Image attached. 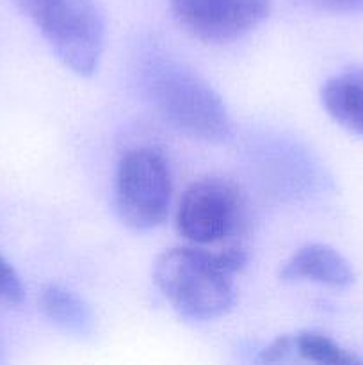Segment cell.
Segmentation results:
<instances>
[{
  "label": "cell",
  "instance_id": "11",
  "mask_svg": "<svg viewBox=\"0 0 363 365\" xmlns=\"http://www.w3.org/2000/svg\"><path fill=\"white\" fill-rule=\"evenodd\" d=\"M25 287L20 274L7 262L4 255H0V305L16 307L23 302Z\"/></svg>",
  "mask_w": 363,
  "mask_h": 365
},
{
  "label": "cell",
  "instance_id": "10",
  "mask_svg": "<svg viewBox=\"0 0 363 365\" xmlns=\"http://www.w3.org/2000/svg\"><path fill=\"white\" fill-rule=\"evenodd\" d=\"M39 310L48 321L66 334L88 337L95 330L93 310L77 292L63 285H46L41 289L38 298Z\"/></svg>",
  "mask_w": 363,
  "mask_h": 365
},
{
  "label": "cell",
  "instance_id": "9",
  "mask_svg": "<svg viewBox=\"0 0 363 365\" xmlns=\"http://www.w3.org/2000/svg\"><path fill=\"white\" fill-rule=\"evenodd\" d=\"M320 100L338 125L363 135V68H351L327 78Z\"/></svg>",
  "mask_w": 363,
  "mask_h": 365
},
{
  "label": "cell",
  "instance_id": "6",
  "mask_svg": "<svg viewBox=\"0 0 363 365\" xmlns=\"http://www.w3.org/2000/svg\"><path fill=\"white\" fill-rule=\"evenodd\" d=\"M187 34L206 45H230L255 31L270 13V0H169Z\"/></svg>",
  "mask_w": 363,
  "mask_h": 365
},
{
  "label": "cell",
  "instance_id": "8",
  "mask_svg": "<svg viewBox=\"0 0 363 365\" xmlns=\"http://www.w3.org/2000/svg\"><path fill=\"white\" fill-rule=\"evenodd\" d=\"M313 362L327 365H352L362 364L363 360L342 348L337 341L320 331H298L292 335L278 337L269 348H265L260 355V362Z\"/></svg>",
  "mask_w": 363,
  "mask_h": 365
},
{
  "label": "cell",
  "instance_id": "4",
  "mask_svg": "<svg viewBox=\"0 0 363 365\" xmlns=\"http://www.w3.org/2000/svg\"><path fill=\"white\" fill-rule=\"evenodd\" d=\"M173 180L166 157L155 148L128 150L117 164L116 207L134 230L160 227L169 214Z\"/></svg>",
  "mask_w": 363,
  "mask_h": 365
},
{
  "label": "cell",
  "instance_id": "2",
  "mask_svg": "<svg viewBox=\"0 0 363 365\" xmlns=\"http://www.w3.org/2000/svg\"><path fill=\"white\" fill-rule=\"evenodd\" d=\"M38 27L60 63L91 77L105 46V21L96 0H11Z\"/></svg>",
  "mask_w": 363,
  "mask_h": 365
},
{
  "label": "cell",
  "instance_id": "3",
  "mask_svg": "<svg viewBox=\"0 0 363 365\" xmlns=\"http://www.w3.org/2000/svg\"><path fill=\"white\" fill-rule=\"evenodd\" d=\"M152 93L164 120L182 134L206 143H223L231 135V118L221 96L189 68H159Z\"/></svg>",
  "mask_w": 363,
  "mask_h": 365
},
{
  "label": "cell",
  "instance_id": "7",
  "mask_svg": "<svg viewBox=\"0 0 363 365\" xmlns=\"http://www.w3.org/2000/svg\"><path fill=\"white\" fill-rule=\"evenodd\" d=\"M283 282H312L331 289H347L354 282L352 267L327 245L308 242L295 250L280 267Z\"/></svg>",
  "mask_w": 363,
  "mask_h": 365
},
{
  "label": "cell",
  "instance_id": "12",
  "mask_svg": "<svg viewBox=\"0 0 363 365\" xmlns=\"http://www.w3.org/2000/svg\"><path fill=\"white\" fill-rule=\"evenodd\" d=\"M295 2L331 14L363 13V0H295Z\"/></svg>",
  "mask_w": 363,
  "mask_h": 365
},
{
  "label": "cell",
  "instance_id": "5",
  "mask_svg": "<svg viewBox=\"0 0 363 365\" xmlns=\"http://www.w3.org/2000/svg\"><path fill=\"white\" fill-rule=\"evenodd\" d=\"M246 225V200L237 184L209 177L185 189L177 210V230L194 246L223 245Z\"/></svg>",
  "mask_w": 363,
  "mask_h": 365
},
{
  "label": "cell",
  "instance_id": "13",
  "mask_svg": "<svg viewBox=\"0 0 363 365\" xmlns=\"http://www.w3.org/2000/svg\"><path fill=\"white\" fill-rule=\"evenodd\" d=\"M0 360H2V344H0Z\"/></svg>",
  "mask_w": 363,
  "mask_h": 365
},
{
  "label": "cell",
  "instance_id": "1",
  "mask_svg": "<svg viewBox=\"0 0 363 365\" xmlns=\"http://www.w3.org/2000/svg\"><path fill=\"white\" fill-rule=\"evenodd\" d=\"M248 264L241 248L209 252L203 246H178L157 259L153 280L171 307L191 321H214L235 305V274Z\"/></svg>",
  "mask_w": 363,
  "mask_h": 365
}]
</instances>
